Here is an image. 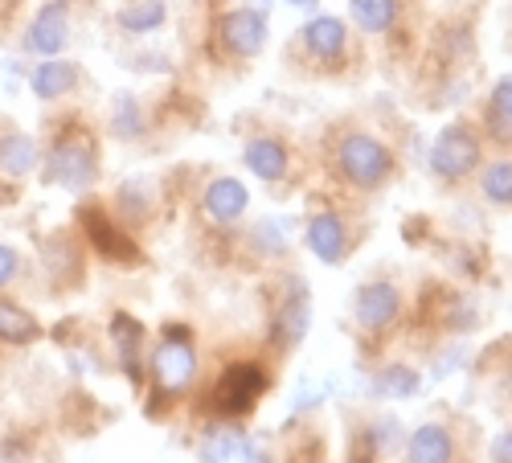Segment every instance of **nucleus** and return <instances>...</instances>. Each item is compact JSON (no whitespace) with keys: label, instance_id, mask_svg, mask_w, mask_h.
Masks as SVG:
<instances>
[{"label":"nucleus","instance_id":"f257e3e1","mask_svg":"<svg viewBox=\"0 0 512 463\" xmlns=\"http://www.w3.org/2000/svg\"><path fill=\"white\" fill-rule=\"evenodd\" d=\"M328 164H332L336 181L345 189H353V193H361V197L390 189V181L398 177V152L381 136L361 132V128H349V132L336 136Z\"/></svg>","mask_w":512,"mask_h":463},{"label":"nucleus","instance_id":"f03ea898","mask_svg":"<svg viewBox=\"0 0 512 463\" xmlns=\"http://www.w3.org/2000/svg\"><path fill=\"white\" fill-rule=\"evenodd\" d=\"M41 181L66 193H87L99 181V140L82 119H66L41 152Z\"/></svg>","mask_w":512,"mask_h":463},{"label":"nucleus","instance_id":"7ed1b4c3","mask_svg":"<svg viewBox=\"0 0 512 463\" xmlns=\"http://www.w3.org/2000/svg\"><path fill=\"white\" fill-rule=\"evenodd\" d=\"M484 160H488V140L467 119H451L447 128H439V136L431 140V152H426L431 177L447 189H463L467 181H476Z\"/></svg>","mask_w":512,"mask_h":463},{"label":"nucleus","instance_id":"20e7f679","mask_svg":"<svg viewBox=\"0 0 512 463\" xmlns=\"http://www.w3.org/2000/svg\"><path fill=\"white\" fill-rule=\"evenodd\" d=\"M271 41V21L263 9H250V5H230L218 9L209 17V50L213 58H226V62H250L267 50Z\"/></svg>","mask_w":512,"mask_h":463},{"label":"nucleus","instance_id":"39448f33","mask_svg":"<svg viewBox=\"0 0 512 463\" xmlns=\"http://www.w3.org/2000/svg\"><path fill=\"white\" fill-rule=\"evenodd\" d=\"M148 373L156 382L160 398H181L193 377H197V349H193V332L185 324H168L160 332V341L148 357Z\"/></svg>","mask_w":512,"mask_h":463},{"label":"nucleus","instance_id":"423d86ee","mask_svg":"<svg viewBox=\"0 0 512 463\" xmlns=\"http://www.w3.org/2000/svg\"><path fill=\"white\" fill-rule=\"evenodd\" d=\"M300 50L308 54V62L324 74H336L353 62V29L345 17H332V13H320L312 21H304L300 29Z\"/></svg>","mask_w":512,"mask_h":463},{"label":"nucleus","instance_id":"0eeeda50","mask_svg":"<svg viewBox=\"0 0 512 463\" xmlns=\"http://www.w3.org/2000/svg\"><path fill=\"white\" fill-rule=\"evenodd\" d=\"M267 386H271V377L259 361H234V365L222 369L218 382H213L209 406L218 414H226V418H242V414H250L254 406H259Z\"/></svg>","mask_w":512,"mask_h":463},{"label":"nucleus","instance_id":"6e6552de","mask_svg":"<svg viewBox=\"0 0 512 463\" xmlns=\"http://www.w3.org/2000/svg\"><path fill=\"white\" fill-rule=\"evenodd\" d=\"M78 226L87 234V242L95 246V255L115 263V267H140L144 263V250L136 246V238L127 234L103 205H82L78 209Z\"/></svg>","mask_w":512,"mask_h":463},{"label":"nucleus","instance_id":"1a4fd4ad","mask_svg":"<svg viewBox=\"0 0 512 463\" xmlns=\"http://www.w3.org/2000/svg\"><path fill=\"white\" fill-rule=\"evenodd\" d=\"M70 13H74L70 0H46L25 25L21 50L33 54V58H62L66 46H70V33H74Z\"/></svg>","mask_w":512,"mask_h":463},{"label":"nucleus","instance_id":"9d476101","mask_svg":"<svg viewBox=\"0 0 512 463\" xmlns=\"http://www.w3.org/2000/svg\"><path fill=\"white\" fill-rule=\"evenodd\" d=\"M304 246L312 250L324 267H340V263H345V255L353 250V234H349L345 214L332 209V205L312 209V218L304 226Z\"/></svg>","mask_w":512,"mask_h":463},{"label":"nucleus","instance_id":"9b49d317","mask_svg":"<svg viewBox=\"0 0 512 463\" xmlns=\"http://www.w3.org/2000/svg\"><path fill=\"white\" fill-rule=\"evenodd\" d=\"M402 316V291L386 279H373L357 291V300H353V320L361 332L369 336H381L386 328H394Z\"/></svg>","mask_w":512,"mask_h":463},{"label":"nucleus","instance_id":"f8f14e48","mask_svg":"<svg viewBox=\"0 0 512 463\" xmlns=\"http://www.w3.org/2000/svg\"><path fill=\"white\" fill-rule=\"evenodd\" d=\"M250 209V189L238 177H213L201 189V214L209 226H234Z\"/></svg>","mask_w":512,"mask_h":463},{"label":"nucleus","instance_id":"ddd939ff","mask_svg":"<svg viewBox=\"0 0 512 463\" xmlns=\"http://www.w3.org/2000/svg\"><path fill=\"white\" fill-rule=\"evenodd\" d=\"M242 164L250 168V177H259L263 185H279L291 173V144L283 136H250L242 144Z\"/></svg>","mask_w":512,"mask_h":463},{"label":"nucleus","instance_id":"4468645a","mask_svg":"<svg viewBox=\"0 0 512 463\" xmlns=\"http://www.w3.org/2000/svg\"><path fill=\"white\" fill-rule=\"evenodd\" d=\"M480 132L488 148L512 152V74L492 82V91L484 99V115H480Z\"/></svg>","mask_w":512,"mask_h":463},{"label":"nucleus","instance_id":"2eb2a0df","mask_svg":"<svg viewBox=\"0 0 512 463\" xmlns=\"http://www.w3.org/2000/svg\"><path fill=\"white\" fill-rule=\"evenodd\" d=\"M78 82H82V70L70 58H37V66L29 70V91L41 103H58V99L74 95Z\"/></svg>","mask_w":512,"mask_h":463},{"label":"nucleus","instance_id":"dca6fc26","mask_svg":"<svg viewBox=\"0 0 512 463\" xmlns=\"http://www.w3.org/2000/svg\"><path fill=\"white\" fill-rule=\"evenodd\" d=\"M349 17L365 37L390 41L402 29L406 17V0H349Z\"/></svg>","mask_w":512,"mask_h":463},{"label":"nucleus","instance_id":"f3484780","mask_svg":"<svg viewBox=\"0 0 512 463\" xmlns=\"http://www.w3.org/2000/svg\"><path fill=\"white\" fill-rule=\"evenodd\" d=\"M455 459H459V443L447 423H422L406 439V463H455Z\"/></svg>","mask_w":512,"mask_h":463},{"label":"nucleus","instance_id":"a211bd4d","mask_svg":"<svg viewBox=\"0 0 512 463\" xmlns=\"http://www.w3.org/2000/svg\"><path fill=\"white\" fill-rule=\"evenodd\" d=\"M41 168V144L29 132H0V177L5 181H25Z\"/></svg>","mask_w":512,"mask_h":463},{"label":"nucleus","instance_id":"6ab92c4d","mask_svg":"<svg viewBox=\"0 0 512 463\" xmlns=\"http://www.w3.org/2000/svg\"><path fill=\"white\" fill-rule=\"evenodd\" d=\"M107 132H111L119 144H136V140L148 136V111H144V103H140L132 91H119V95L111 99Z\"/></svg>","mask_w":512,"mask_h":463},{"label":"nucleus","instance_id":"aec40b11","mask_svg":"<svg viewBox=\"0 0 512 463\" xmlns=\"http://www.w3.org/2000/svg\"><path fill=\"white\" fill-rule=\"evenodd\" d=\"M168 21V0H127L115 9V25L127 37H148Z\"/></svg>","mask_w":512,"mask_h":463},{"label":"nucleus","instance_id":"412c9836","mask_svg":"<svg viewBox=\"0 0 512 463\" xmlns=\"http://www.w3.org/2000/svg\"><path fill=\"white\" fill-rule=\"evenodd\" d=\"M480 197L496 209H512V152H500L496 160H484L480 168Z\"/></svg>","mask_w":512,"mask_h":463},{"label":"nucleus","instance_id":"4be33fe9","mask_svg":"<svg viewBox=\"0 0 512 463\" xmlns=\"http://www.w3.org/2000/svg\"><path fill=\"white\" fill-rule=\"evenodd\" d=\"M111 336H115V349H119V361H123L127 377H132V382H140V345H144V324L119 312V316L111 320Z\"/></svg>","mask_w":512,"mask_h":463},{"label":"nucleus","instance_id":"5701e85b","mask_svg":"<svg viewBox=\"0 0 512 463\" xmlns=\"http://www.w3.org/2000/svg\"><path fill=\"white\" fill-rule=\"evenodd\" d=\"M0 341H5V345H33V341H41L37 316L25 312L13 300H0Z\"/></svg>","mask_w":512,"mask_h":463},{"label":"nucleus","instance_id":"b1692460","mask_svg":"<svg viewBox=\"0 0 512 463\" xmlns=\"http://www.w3.org/2000/svg\"><path fill=\"white\" fill-rule=\"evenodd\" d=\"M304 332H308V296H304V287L295 291L291 300H283V312H279V332H275V345L291 349V345H300L304 341Z\"/></svg>","mask_w":512,"mask_h":463},{"label":"nucleus","instance_id":"393cba45","mask_svg":"<svg viewBox=\"0 0 512 463\" xmlns=\"http://www.w3.org/2000/svg\"><path fill=\"white\" fill-rule=\"evenodd\" d=\"M373 386H377V394H386V398H410L418 390V373L406 369V365H386L373 377Z\"/></svg>","mask_w":512,"mask_h":463},{"label":"nucleus","instance_id":"a878e982","mask_svg":"<svg viewBox=\"0 0 512 463\" xmlns=\"http://www.w3.org/2000/svg\"><path fill=\"white\" fill-rule=\"evenodd\" d=\"M17 275H21V255L13 246L0 242V291H5L9 283H17Z\"/></svg>","mask_w":512,"mask_h":463},{"label":"nucleus","instance_id":"bb28decb","mask_svg":"<svg viewBox=\"0 0 512 463\" xmlns=\"http://www.w3.org/2000/svg\"><path fill=\"white\" fill-rule=\"evenodd\" d=\"M492 463H512V431H504V435L492 443Z\"/></svg>","mask_w":512,"mask_h":463},{"label":"nucleus","instance_id":"cd10ccee","mask_svg":"<svg viewBox=\"0 0 512 463\" xmlns=\"http://www.w3.org/2000/svg\"><path fill=\"white\" fill-rule=\"evenodd\" d=\"M9 201H13V189H9L5 181H0V205H9Z\"/></svg>","mask_w":512,"mask_h":463},{"label":"nucleus","instance_id":"c85d7f7f","mask_svg":"<svg viewBox=\"0 0 512 463\" xmlns=\"http://www.w3.org/2000/svg\"><path fill=\"white\" fill-rule=\"evenodd\" d=\"M287 5H295V9H312L316 0H287Z\"/></svg>","mask_w":512,"mask_h":463},{"label":"nucleus","instance_id":"c756f323","mask_svg":"<svg viewBox=\"0 0 512 463\" xmlns=\"http://www.w3.org/2000/svg\"><path fill=\"white\" fill-rule=\"evenodd\" d=\"M0 9H5V0H0Z\"/></svg>","mask_w":512,"mask_h":463}]
</instances>
